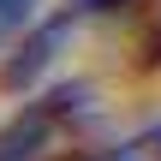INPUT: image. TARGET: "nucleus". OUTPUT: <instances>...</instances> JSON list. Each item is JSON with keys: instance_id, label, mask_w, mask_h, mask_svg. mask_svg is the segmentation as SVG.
Instances as JSON below:
<instances>
[{"instance_id": "5", "label": "nucleus", "mask_w": 161, "mask_h": 161, "mask_svg": "<svg viewBox=\"0 0 161 161\" xmlns=\"http://www.w3.org/2000/svg\"><path fill=\"white\" fill-rule=\"evenodd\" d=\"M137 149H161V131H149V137H143V143H137Z\"/></svg>"}, {"instance_id": "1", "label": "nucleus", "mask_w": 161, "mask_h": 161, "mask_svg": "<svg viewBox=\"0 0 161 161\" xmlns=\"http://www.w3.org/2000/svg\"><path fill=\"white\" fill-rule=\"evenodd\" d=\"M84 119H90V90L60 84V90L24 102V114H12L0 125V161H48Z\"/></svg>"}, {"instance_id": "4", "label": "nucleus", "mask_w": 161, "mask_h": 161, "mask_svg": "<svg viewBox=\"0 0 161 161\" xmlns=\"http://www.w3.org/2000/svg\"><path fill=\"white\" fill-rule=\"evenodd\" d=\"M125 0H78V12H119Z\"/></svg>"}, {"instance_id": "3", "label": "nucleus", "mask_w": 161, "mask_h": 161, "mask_svg": "<svg viewBox=\"0 0 161 161\" xmlns=\"http://www.w3.org/2000/svg\"><path fill=\"white\" fill-rule=\"evenodd\" d=\"M30 6H36V0H0V36L24 30V24H30Z\"/></svg>"}, {"instance_id": "2", "label": "nucleus", "mask_w": 161, "mask_h": 161, "mask_svg": "<svg viewBox=\"0 0 161 161\" xmlns=\"http://www.w3.org/2000/svg\"><path fill=\"white\" fill-rule=\"evenodd\" d=\"M72 42V12H60V18H48V24H36L24 42H18V54L6 60V72H0V84L6 90H30L54 60H60V48Z\"/></svg>"}]
</instances>
